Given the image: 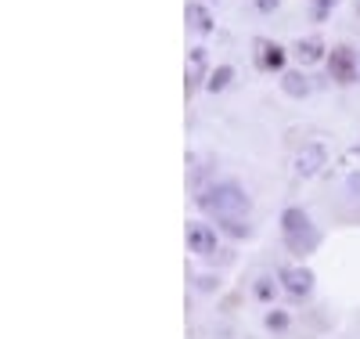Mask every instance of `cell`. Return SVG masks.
<instances>
[{
    "instance_id": "cell-5",
    "label": "cell",
    "mask_w": 360,
    "mask_h": 339,
    "mask_svg": "<svg viewBox=\"0 0 360 339\" xmlns=\"http://www.w3.org/2000/svg\"><path fill=\"white\" fill-rule=\"evenodd\" d=\"M281 282H285V289H288L292 296H310L314 274H310L307 267H285V271H281Z\"/></svg>"
},
{
    "instance_id": "cell-7",
    "label": "cell",
    "mask_w": 360,
    "mask_h": 339,
    "mask_svg": "<svg viewBox=\"0 0 360 339\" xmlns=\"http://www.w3.org/2000/svg\"><path fill=\"white\" fill-rule=\"evenodd\" d=\"M256 61H259V69L274 73V69L285 66V47L281 44H270V40H256Z\"/></svg>"
},
{
    "instance_id": "cell-2",
    "label": "cell",
    "mask_w": 360,
    "mask_h": 339,
    "mask_svg": "<svg viewBox=\"0 0 360 339\" xmlns=\"http://www.w3.org/2000/svg\"><path fill=\"white\" fill-rule=\"evenodd\" d=\"M281 235H285V245H288L292 253H299V257L314 253L317 242H321L317 228L310 224V217H307V213L299 209V206H292V209L281 213Z\"/></svg>"
},
{
    "instance_id": "cell-15",
    "label": "cell",
    "mask_w": 360,
    "mask_h": 339,
    "mask_svg": "<svg viewBox=\"0 0 360 339\" xmlns=\"http://www.w3.org/2000/svg\"><path fill=\"white\" fill-rule=\"evenodd\" d=\"M266 328H278V332L288 328V314H285V311H270V314H266Z\"/></svg>"
},
{
    "instance_id": "cell-12",
    "label": "cell",
    "mask_w": 360,
    "mask_h": 339,
    "mask_svg": "<svg viewBox=\"0 0 360 339\" xmlns=\"http://www.w3.org/2000/svg\"><path fill=\"white\" fill-rule=\"evenodd\" d=\"M231 80H234V69H231V66H220V69H213V73H209V80H205V90H213V94H217V90H224Z\"/></svg>"
},
{
    "instance_id": "cell-3",
    "label": "cell",
    "mask_w": 360,
    "mask_h": 339,
    "mask_svg": "<svg viewBox=\"0 0 360 339\" xmlns=\"http://www.w3.org/2000/svg\"><path fill=\"white\" fill-rule=\"evenodd\" d=\"M328 69H332V80L353 83V80H356V51L335 47V51H332V61H328Z\"/></svg>"
},
{
    "instance_id": "cell-17",
    "label": "cell",
    "mask_w": 360,
    "mask_h": 339,
    "mask_svg": "<svg viewBox=\"0 0 360 339\" xmlns=\"http://www.w3.org/2000/svg\"><path fill=\"white\" fill-rule=\"evenodd\" d=\"M198 289H202V292H213V289H217V278H213V274H202V278H198Z\"/></svg>"
},
{
    "instance_id": "cell-18",
    "label": "cell",
    "mask_w": 360,
    "mask_h": 339,
    "mask_svg": "<svg viewBox=\"0 0 360 339\" xmlns=\"http://www.w3.org/2000/svg\"><path fill=\"white\" fill-rule=\"evenodd\" d=\"M346 188H349V195H353V199H360V173H353V177L346 180Z\"/></svg>"
},
{
    "instance_id": "cell-13",
    "label": "cell",
    "mask_w": 360,
    "mask_h": 339,
    "mask_svg": "<svg viewBox=\"0 0 360 339\" xmlns=\"http://www.w3.org/2000/svg\"><path fill=\"white\" fill-rule=\"evenodd\" d=\"M220 228H224L227 235H234V238H249V235H252V228H249V221H245V217H231V221H220Z\"/></svg>"
},
{
    "instance_id": "cell-1",
    "label": "cell",
    "mask_w": 360,
    "mask_h": 339,
    "mask_svg": "<svg viewBox=\"0 0 360 339\" xmlns=\"http://www.w3.org/2000/svg\"><path fill=\"white\" fill-rule=\"evenodd\" d=\"M198 206L205 213H213L217 221H231V217H249V195L238 188L234 180H224V184H213L209 192L198 195Z\"/></svg>"
},
{
    "instance_id": "cell-11",
    "label": "cell",
    "mask_w": 360,
    "mask_h": 339,
    "mask_svg": "<svg viewBox=\"0 0 360 339\" xmlns=\"http://www.w3.org/2000/svg\"><path fill=\"white\" fill-rule=\"evenodd\" d=\"M202 69H205V47H191V73H188V94L198 87L202 80Z\"/></svg>"
},
{
    "instance_id": "cell-16",
    "label": "cell",
    "mask_w": 360,
    "mask_h": 339,
    "mask_svg": "<svg viewBox=\"0 0 360 339\" xmlns=\"http://www.w3.org/2000/svg\"><path fill=\"white\" fill-rule=\"evenodd\" d=\"M335 4H339V0H314V18H317V22H321V18H324V15H328V11H332V8H335Z\"/></svg>"
},
{
    "instance_id": "cell-19",
    "label": "cell",
    "mask_w": 360,
    "mask_h": 339,
    "mask_svg": "<svg viewBox=\"0 0 360 339\" xmlns=\"http://www.w3.org/2000/svg\"><path fill=\"white\" fill-rule=\"evenodd\" d=\"M278 4H281V0H256V8H259V11H274Z\"/></svg>"
},
{
    "instance_id": "cell-10",
    "label": "cell",
    "mask_w": 360,
    "mask_h": 339,
    "mask_svg": "<svg viewBox=\"0 0 360 339\" xmlns=\"http://www.w3.org/2000/svg\"><path fill=\"white\" fill-rule=\"evenodd\" d=\"M281 90H285L288 98H307L310 94V80L303 73H285L281 76Z\"/></svg>"
},
{
    "instance_id": "cell-14",
    "label": "cell",
    "mask_w": 360,
    "mask_h": 339,
    "mask_svg": "<svg viewBox=\"0 0 360 339\" xmlns=\"http://www.w3.org/2000/svg\"><path fill=\"white\" fill-rule=\"evenodd\" d=\"M256 296L263 300V303H270L278 296V285H274V278H256Z\"/></svg>"
},
{
    "instance_id": "cell-4",
    "label": "cell",
    "mask_w": 360,
    "mask_h": 339,
    "mask_svg": "<svg viewBox=\"0 0 360 339\" xmlns=\"http://www.w3.org/2000/svg\"><path fill=\"white\" fill-rule=\"evenodd\" d=\"M188 245L198 257H217V231L209 224H188Z\"/></svg>"
},
{
    "instance_id": "cell-20",
    "label": "cell",
    "mask_w": 360,
    "mask_h": 339,
    "mask_svg": "<svg viewBox=\"0 0 360 339\" xmlns=\"http://www.w3.org/2000/svg\"><path fill=\"white\" fill-rule=\"evenodd\" d=\"M356 80H360V54H356Z\"/></svg>"
},
{
    "instance_id": "cell-9",
    "label": "cell",
    "mask_w": 360,
    "mask_h": 339,
    "mask_svg": "<svg viewBox=\"0 0 360 339\" xmlns=\"http://www.w3.org/2000/svg\"><path fill=\"white\" fill-rule=\"evenodd\" d=\"M292 51H295V58L303 61V66H314V61H321V54H324V44L317 37H307V40H299Z\"/></svg>"
},
{
    "instance_id": "cell-8",
    "label": "cell",
    "mask_w": 360,
    "mask_h": 339,
    "mask_svg": "<svg viewBox=\"0 0 360 339\" xmlns=\"http://www.w3.org/2000/svg\"><path fill=\"white\" fill-rule=\"evenodd\" d=\"M184 15H188V25L195 29V33H202V37L213 33V15H209L205 4H198V0H188V11H184Z\"/></svg>"
},
{
    "instance_id": "cell-6",
    "label": "cell",
    "mask_w": 360,
    "mask_h": 339,
    "mask_svg": "<svg viewBox=\"0 0 360 339\" xmlns=\"http://www.w3.org/2000/svg\"><path fill=\"white\" fill-rule=\"evenodd\" d=\"M324 159H328V152L321 148V144H310V148H303L295 156V173L299 177H314L321 166H324Z\"/></svg>"
}]
</instances>
